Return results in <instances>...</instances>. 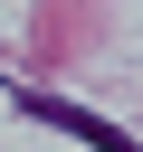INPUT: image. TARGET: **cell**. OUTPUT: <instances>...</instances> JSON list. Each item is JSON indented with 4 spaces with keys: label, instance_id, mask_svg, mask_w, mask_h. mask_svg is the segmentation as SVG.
Here are the masks:
<instances>
[{
    "label": "cell",
    "instance_id": "obj_1",
    "mask_svg": "<svg viewBox=\"0 0 143 152\" xmlns=\"http://www.w3.org/2000/svg\"><path fill=\"white\" fill-rule=\"evenodd\" d=\"M19 114H38V124L76 133L86 152H143V142H133V133H114L105 114H86V104H67V95H38V86H19Z\"/></svg>",
    "mask_w": 143,
    "mask_h": 152
}]
</instances>
